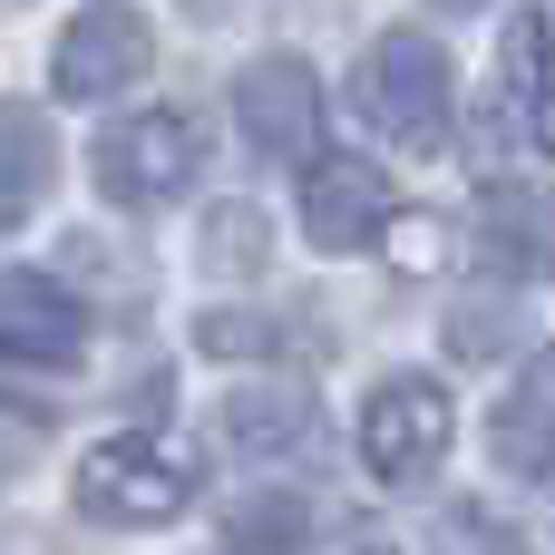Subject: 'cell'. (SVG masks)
Wrapping results in <instances>:
<instances>
[{"mask_svg":"<svg viewBox=\"0 0 555 555\" xmlns=\"http://www.w3.org/2000/svg\"><path fill=\"white\" fill-rule=\"evenodd\" d=\"M185 498H195V459H185L176 439L127 429V439H98V449L78 459V507H88L98 527H176Z\"/></svg>","mask_w":555,"mask_h":555,"instance_id":"1","label":"cell"},{"mask_svg":"<svg viewBox=\"0 0 555 555\" xmlns=\"http://www.w3.org/2000/svg\"><path fill=\"white\" fill-rule=\"evenodd\" d=\"M361 107H371V127L390 137V146H410V156H429L439 137H449V49L439 39H420V29H390V39H371V59H361Z\"/></svg>","mask_w":555,"mask_h":555,"instance_id":"2","label":"cell"},{"mask_svg":"<svg viewBox=\"0 0 555 555\" xmlns=\"http://www.w3.org/2000/svg\"><path fill=\"white\" fill-rule=\"evenodd\" d=\"M195 117H176V107H137V117H117L107 137H98V185L117 195V205H166V195H185L195 185Z\"/></svg>","mask_w":555,"mask_h":555,"instance_id":"3","label":"cell"},{"mask_svg":"<svg viewBox=\"0 0 555 555\" xmlns=\"http://www.w3.org/2000/svg\"><path fill=\"white\" fill-rule=\"evenodd\" d=\"M449 459V390L439 380H380L361 400V468L380 488H420Z\"/></svg>","mask_w":555,"mask_h":555,"instance_id":"4","label":"cell"},{"mask_svg":"<svg viewBox=\"0 0 555 555\" xmlns=\"http://www.w3.org/2000/svg\"><path fill=\"white\" fill-rule=\"evenodd\" d=\"M78 351H88L78 293L49 283V273H0V361H20V371H78Z\"/></svg>","mask_w":555,"mask_h":555,"instance_id":"5","label":"cell"},{"mask_svg":"<svg viewBox=\"0 0 555 555\" xmlns=\"http://www.w3.org/2000/svg\"><path fill=\"white\" fill-rule=\"evenodd\" d=\"M146 59H156V39H146V20H137V10H88V20H68V29H59L49 88L88 107V98H117L127 78H146Z\"/></svg>","mask_w":555,"mask_h":555,"instance_id":"6","label":"cell"},{"mask_svg":"<svg viewBox=\"0 0 555 555\" xmlns=\"http://www.w3.org/2000/svg\"><path fill=\"white\" fill-rule=\"evenodd\" d=\"M234 127H244L254 156H302L312 127H322V88H312V68L283 59V49L254 59V68L234 78Z\"/></svg>","mask_w":555,"mask_h":555,"instance_id":"7","label":"cell"},{"mask_svg":"<svg viewBox=\"0 0 555 555\" xmlns=\"http://www.w3.org/2000/svg\"><path fill=\"white\" fill-rule=\"evenodd\" d=\"M302 234L322 254H351V244L390 234V176L371 156H322L312 185H302Z\"/></svg>","mask_w":555,"mask_h":555,"instance_id":"8","label":"cell"},{"mask_svg":"<svg viewBox=\"0 0 555 555\" xmlns=\"http://www.w3.org/2000/svg\"><path fill=\"white\" fill-rule=\"evenodd\" d=\"M312 429H322V410H312L302 380H254V390L224 400V439H234L244 459H302Z\"/></svg>","mask_w":555,"mask_h":555,"instance_id":"9","label":"cell"},{"mask_svg":"<svg viewBox=\"0 0 555 555\" xmlns=\"http://www.w3.org/2000/svg\"><path fill=\"white\" fill-rule=\"evenodd\" d=\"M498 468H517V478H555V351H537L527 371H517V390L498 400Z\"/></svg>","mask_w":555,"mask_h":555,"instance_id":"10","label":"cell"},{"mask_svg":"<svg viewBox=\"0 0 555 555\" xmlns=\"http://www.w3.org/2000/svg\"><path fill=\"white\" fill-rule=\"evenodd\" d=\"M59 176V137L39 107H0V224H29Z\"/></svg>","mask_w":555,"mask_h":555,"instance_id":"11","label":"cell"},{"mask_svg":"<svg viewBox=\"0 0 555 555\" xmlns=\"http://www.w3.org/2000/svg\"><path fill=\"white\" fill-rule=\"evenodd\" d=\"M302 546H312V498L263 488V498H244L224 517V555H302Z\"/></svg>","mask_w":555,"mask_h":555,"instance_id":"12","label":"cell"},{"mask_svg":"<svg viewBox=\"0 0 555 555\" xmlns=\"http://www.w3.org/2000/svg\"><path fill=\"white\" fill-rule=\"evenodd\" d=\"M429 546H439V555H527V537H517L498 507L449 498V507H439V527H429Z\"/></svg>","mask_w":555,"mask_h":555,"instance_id":"13","label":"cell"},{"mask_svg":"<svg viewBox=\"0 0 555 555\" xmlns=\"http://www.w3.org/2000/svg\"><path fill=\"white\" fill-rule=\"evenodd\" d=\"M263 244H273V234H263L254 205H215V215H205V263H215V273H263Z\"/></svg>","mask_w":555,"mask_h":555,"instance_id":"14","label":"cell"},{"mask_svg":"<svg viewBox=\"0 0 555 555\" xmlns=\"http://www.w3.org/2000/svg\"><path fill=\"white\" fill-rule=\"evenodd\" d=\"M195 341H205L215 361H254V351H273V341H283V322H263V312H205V322H195Z\"/></svg>","mask_w":555,"mask_h":555,"instance_id":"15","label":"cell"},{"mask_svg":"<svg viewBox=\"0 0 555 555\" xmlns=\"http://www.w3.org/2000/svg\"><path fill=\"white\" fill-rule=\"evenodd\" d=\"M39 439H49V420H39L29 400H0V488H10V478L39 459Z\"/></svg>","mask_w":555,"mask_h":555,"instance_id":"16","label":"cell"},{"mask_svg":"<svg viewBox=\"0 0 555 555\" xmlns=\"http://www.w3.org/2000/svg\"><path fill=\"white\" fill-rule=\"evenodd\" d=\"M459 351H468V361H498V351H507V322H498V312H459Z\"/></svg>","mask_w":555,"mask_h":555,"instance_id":"17","label":"cell"},{"mask_svg":"<svg viewBox=\"0 0 555 555\" xmlns=\"http://www.w3.org/2000/svg\"><path fill=\"white\" fill-rule=\"evenodd\" d=\"M527 127H537V146L555 156V78H546V88H527Z\"/></svg>","mask_w":555,"mask_h":555,"instance_id":"18","label":"cell"},{"mask_svg":"<svg viewBox=\"0 0 555 555\" xmlns=\"http://www.w3.org/2000/svg\"><path fill=\"white\" fill-rule=\"evenodd\" d=\"M439 10H488V0H439Z\"/></svg>","mask_w":555,"mask_h":555,"instance_id":"19","label":"cell"},{"mask_svg":"<svg viewBox=\"0 0 555 555\" xmlns=\"http://www.w3.org/2000/svg\"><path fill=\"white\" fill-rule=\"evenodd\" d=\"M361 555H390V546H361Z\"/></svg>","mask_w":555,"mask_h":555,"instance_id":"20","label":"cell"}]
</instances>
